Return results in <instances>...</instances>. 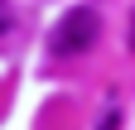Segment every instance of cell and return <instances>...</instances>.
<instances>
[{
    "instance_id": "obj_1",
    "label": "cell",
    "mask_w": 135,
    "mask_h": 130,
    "mask_svg": "<svg viewBox=\"0 0 135 130\" xmlns=\"http://www.w3.org/2000/svg\"><path fill=\"white\" fill-rule=\"evenodd\" d=\"M97 34H101V19H97L87 5H77V10H68L63 19L53 24V34H48V53H53V58H82V53L97 43Z\"/></svg>"
},
{
    "instance_id": "obj_2",
    "label": "cell",
    "mask_w": 135,
    "mask_h": 130,
    "mask_svg": "<svg viewBox=\"0 0 135 130\" xmlns=\"http://www.w3.org/2000/svg\"><path fill=\"white\" fill-rule=\"evenodd\" d=\"M10 24H15V14H10V0H0V34H10Z\"/></svg>"
},
{
    "instance_id": "obj_3",
    "label": "cell",
    "mask_w": 135,
    "mask_h": 130,
    "mask_svg": "<svg viewBox=\"0 0 135 130\" xmlns=\"http://www.w3.org/2000/svg\"><path fill=\"white\" fill-rule=\"evenodd\" d=\"M97 130H116V101L106 106V116H101V125H97Z\"/></svg>"
}]
</instances>
